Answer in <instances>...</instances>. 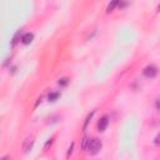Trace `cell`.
<instances>
[{"label":"cell","mask_w":160,"mask_h":160,"mask_svg":"<svg viewBox=\"0 0 160 160\" xmlns=\"http://www.w3.org/2000/svg\"><path fill=\"white\" fill-rule=\"evenodd\" d=\"M74 145H75V144H74V142H71V145H70V146H69V149H68V154H66V158H68V159H69V158L71 156V154H72Z\"/></svg>","instance_id":"cell-12"},{"label":"cell","mask_w":160,"mask_h":160,"mask_svg":"<svg viewBox=\"0 0 160 160\" xmlns=\"http://www.w3.org/2000/svg\"><path fill=\"white\" fill-rule=\"evenodd\" d=\"M154 144H155V145H160V132H158V135L155 136V139H154Z\"/></svg>","instance_id":"cell-13"},{"label":"cell","mask_w":160,"mask_h":160,"mask_svg":"<svg viewBox=\"0 0 160 160\" xmlns=\"http://www.w3.org/2000/svg\"><path fill=\"white\" fill-rule=\"evenodd\" d=\"M94 114H95V110H92L88 116H86V119H85V122H84V126H82V129L85 130L86 128H88V125H89V122H90V120L92 119V116H94Z\"/></svg>","instance_id":"cell-9"},{"label":"cell","mask_w":160,"mask_h":160,"mask_svg":"<svg viewBox=\"0 0 160 160\" xmlns=\"http://www.w3.org/2000/svg\"><path fill=\"white\" fill-rule=\"evenodd\" d=\"M19 41H21V30H18V31L15 32V35L12 36V40H11V42H10L11 48H14V46L16 45V42H19Z\"/></svg>","instance_id":"cell-6"},{"label":"cell","mask_w":160,"mask_h":160,"mask_svg":"<svg viewBox=\"0 0 160 160\" xmlns=\"http://www.w3.org/2000/svg\"><path fill=\"white\" fill-rule=\"evenodd\" d=\"M58 84H59L60 86H66V85L69 84V79H68V78H61V79L58 81Z\"/></svg>","instance_id":"cell-11"},{"label":"cell","mask_w":160,"mask_h":160,"mask_svg":"<svg viewBox=\"0 0 160 160\" xmlns=\"http://www.w3.org/2000/svg\"><path fill=\"white\" fill-rule=\"evenodd\" d=\"M89 142H90V138H89V136H84V138H82V141H81V149H82V150H86Z\"/></svg>","instance_id":"cell-10"},{"label":"cell","mask_w":160,"mask_h":160,"mask_svg":"<svg viewBox=\"0 0 160 160\" xmlns=\"http://www.w3.org/2000/svg\"><path fill=\"white\" fill-rule=\"evenodd\" d=\"M59 96H60V94H59L58 91H54V92H50V94H49L48 100L51 101V102H54V101H56V100L59 99Z\"/></svg>","instance_id":"cell-8"},{"label":"cell","mask_w":160,"mask_h":160,"mask_svg":"<svg viewBox=\"0 0 160 160\" xmlns=\"http://www.w3.org/2000/svg\"><path fill=\"white\" fill-rule=\"evenodd\" d=\"M52 141H54V138H51V139H50V140H49V141L45 144V148H48L49 145H51V144H52Z\"/></svg>","instance_id":"cell-15"},{"label":"cell","mask_w":160,"mask_h":160,"mask_svg":"<svg viewBox=\"0 0 160 160\" xmlns=\"http://www.w3.org/2000/svg\"><path fill=\"white\" fill-rule=\"evenodd\" d=\"M158 10H159V11H160V5H159V8H158Z\"/></svg>","instance_id":"cell-16"},{"label":"cell","mask_w":160,"mask_h":160,"mask_svg":"<svg viewBox=\"0 0 160 160\" xmlns=\"http://www.w3.org/2000/svg\"><path fill=\"white\" fill-rule=\"evenodd\" d=\"M108 125H109V118L105 115V116L100 118V120L98 121V130H99L100 132H102V131L106 130Z\"/></svg>","instance_id":"cell-4"},{"label":"cell","mask_w":160,"mask_h":160,"mask_svg":"<svg viewBox=\"0 0 160 160\" xmlns=\"http://www.w3.org/2000/svg\"><path fill=\"white\" fill-rule=\"evenodd\" d=\"M155 106H156V109L160 111V99H156V102H155Z\"/></svg>","instance_id":"cell-14"},{"label":"cell","mask_w":160,"mask_h":160,"mask_svg":"<svg viewBox=\"0 0 160 160\" xmlns=\"http://www.w3.org/2000/svg\"><path fill=\"white\" fill-rule=\"evenodd\" d=\"M34 142H35V138H34L32 135L28 136V138L24 140V142H22V151H24L25 154H28V152H29V151L32 149Z\"/></svg>","instance_id":"cell-2"},{"label":"cell","mask_w":160,"mask_h":160,"mask_svg":"<svg viewBox=\"0 0 160 160\" xmlns=\"http://www.w3.org/2000/svg\"><path fill=\"white\" fill-rule=\"evenodd\" d=\"M142 74H144L146 78H154V76L158 74V68H156L155 65L150 64V65H148V66L144 68Z\"/></svg>","instance_id":"cell-3"},{"label":"cell","mask_w":160,"mask_h":160,"mask_svg":"<svg viewBox=\"0 0 160 160\" xmlns=\"http://www.w3.org/2000/svg\"><path fill=\"white\" fill-rule=\"evenodd\" d=\"M119 2H120V0H111V1L109 2L108 8H106V12H111V11H114V9L119 5Z\"/></svg>","instance_id":"cell-7"},{"label":"cell","mask_w":160,"mask_h":160,"mask_svg":"<svg viewBox=\"0 0 160 160\" xmlns=\"http://www.w3.org/2000/svg\"><path fill=\"white\" fill-rule=\"evenodd\" d=\"M101 146H102L101 141H100L99 139L94 138V139H90V142H89V145H88V148H86V151H88L90 155H96V154L100 151Z\"/></svg>","instance_id":"cell-1"},{"label":"cell","mask_w":160,"mask_h":160,"mask_svg":"<svg viewBox=\"0 0 160 160\" xmlns=\"http://www.w3.org/2000/svg\"><path fill=\"white\" fill-rule=\"evenodd\" d=\"M34 40V34L32 32H25L21 35V42L24 45H29Z\"/></svg>","instance_id":"cell-5"}]
</instances>
